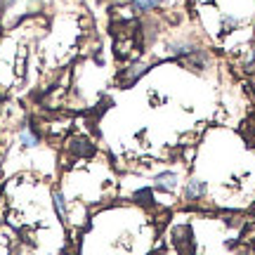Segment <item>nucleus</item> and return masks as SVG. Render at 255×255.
Returning a JSON list of instances; mask_svg holds the SVG:
<instances>
[{"label": "nucleus", "mask_w": 255, "mask_h": 255, "mask_svg": "<svg viewBox=\"0 0 255 255\" xmlns=\"http://www.w3.org/2000/svg\"><path fill=\"white\" fill-rule=\"evenodd\" d=\"M206 194V182H201V180H191L189 184H187V189H184V196L187 199H201Z\"/></svg>", "instance_id": "1"}, {"label": "nucleus", "mask_w": 255, "mask_h": 255, "mask_svg": "<svg viewBox=\"0 0 255 255\" xmlns=\"http://www.w3.org/2000/svg\"><path fill=\"white\" fill-rule=\"evenodd\" d=\"M156 184H158L161 189H175V187H177V173H173V170L161 173L156 177Z\"/></svg>", "instance_id": "2"}, {"label": "nucleus", "mask_w": 255, "mask_h": 255, "mask_svg": "<svg viewBox=\"0 0 255 255\" xmlns=\"http://www.w3.org/2000/svg\"><path fill=\"white\" fill-rule=\"evenodd\" d=\"M144 71H146L144 64H132V66H130L126 73H123V83H126V85H132V83H135Z\"/></svg>", "instance_id": "3"}, {"label": "nucleus", "mask_w": 255, "mask_h": 255, "mask_svg": "<svg viewBox=\"0 0 255 255\" xmlns=\"http://www.w3.org/2000/svg\"><path fill=\"white\" fill-rule=\"evenodd\" d=\"M19 142L26 146V149H31V146L38 144V135L36 132H31V128H24V130L19 132Z\"/></svg>", "instance_id": "4"}, {"label": "nucleus", "mask_w": 255, "mask_h": 255, "mask_svg": "<svg viewBox=\"0 0 255 255\" xmlns=\"http://www.w3.org/2000/svg\"><path fill=\"white\" fill-rule=\"evenodd\" d=\"M163 0H132V9L135 12H149V9L158 7Z\"/></svg>", "instance_id": "5"}, {"label": "nucleus", "mask_w": 255, "mask_h": 255, "mask_svg": "<svg viewBox=\"0 0 255 255\" xmlns=\"http://www.w3.org/2000/svg\"><path fill=\"white\" fill-rule=\"evenodd\" d=\"M52 199H55V208H57V213H59V218H66V203H64L62 191H55Z\"/></svg>", "instance_id": "6"}]
</instances>
